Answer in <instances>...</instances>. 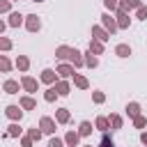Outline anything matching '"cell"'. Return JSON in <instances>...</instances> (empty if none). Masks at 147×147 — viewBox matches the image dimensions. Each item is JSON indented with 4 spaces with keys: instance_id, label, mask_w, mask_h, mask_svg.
Wrapping results in <instances>:
<instances>
[{
    "instance_id": "obj_23",
    "label": "cell",
    "mask_w": 147,
    "mask_h": 147,
    "mask_svg": "<svg viewBox=\"0 0 147 147\" xmlns=\"http://www.w3.org/2000/svg\"><path fill=\"white\" fill-rule=\"evenodd\" d=\"M129 113H131V115H138V106L131 103V106H129Z\"/></svg>"
},
{
    "instance_id": "obj_10",
    "label": "cell",
    "mask_w": 147,
    "mask_h": 147,
    "mask_svg": "<svg viewBox=\"0 0 147 147\" xmlns=\"http://www.w3.org/2000/svg\"><path fill=\"white\" fill-rule=\"evenodd\" d=\"M41 78H44V80H46V83H51V80H53V71H51V69H46V71H44V76H41Z\"/></svg>"
},
{
    "instance_id": "obj_18",
    "label": "cell",
    "mask_w": 147,
    "mask_h": 147,
    "mask_svg": "<svg viewBox=\"0 0 147 147\" xmlns=\"http://www.w3.org/2000/svg\"><path fill=\"white\" fill-rule=\"evenodd\" d=\"M76 83H78V87H87V80H85V78H80V76L76 78Z\"/></svg>"
},
{
    "instance_id": "obj_11",
    "label": "cell",
    "mask_w": 147,
    "mask_h": 147,
    "mask_svg": "<svg viewBox=\"0 0 147 147\" xmlns=\"http://www.w3.org/2000/svg\"><path fill=\"white\" fill-rule=\"evenodd\" d=\"M21 106H23V108H34V101H32V99H23Z\"/></svg>"
},
{
    "instance_id": "obj_5",
    "label": "cell",
    "mask_w": 147,
    "mask_h": 147,
    "mask_svg": "<svg viewBox=\"0 0 147 147\" xmlns=\"http://www.w3.org/2000/svg\"><path fill=\"white\" fill-rule=\"evenodd\" d=\"M28 18H30V21H28V28H30V30H37V28H39V21H37V16H28Z\"/></svg>"
},
{
    "instance_id": "obj_27",
    "label": "cell",
    "mask_w": 147,
    "mask_h": 147,
    "mask_svg": "<svg viewBox=\"0 0 147 147\" xmlns=\"http://www.w3.org/2000/svg\"><path fill=\"white\" fill-rule=\"evenodd\" d=\"M9 46H11V44H9L7 39H0V48H9Z\"/></svg>"
},
{
    "instance_id": "obj_29",
    "label": "cell",
    "mask_w": 147,
    "mask_h": 147,
    "mask_svg": "<svg viewBox=\"0 0 147 147\" xmlns=\"http://www.w3.org/2000/svg\"><path fill=\"white\" fill-rule=\"evenodd\" d=\"M9 9V2H0V11H7Z\"/></svg>"
},
{
    "instance_id": "obj_12",
    "label": "cell",
    "mask_w": 147,
    "mask_h": 147,
    "mask_svg": "<svg viewBox=\"0 0 147 147\" xmlns=\"http://www.w3.org/2000/svg\"><path fill=\"white\" fill-rule=\"evenodd\" d=\"M57 119H60V122H67V119H69V113H67V110H60V113H57Z\"/></svg>"
},
{
    "instance_id": "obj_30",
    "label": "cell",
    "mask_w": 147,
    "mask_h": 147,
    "mask_svg": "<svg viewBox=\"0 0 147 147\" xmlns=\"http://www.w3.org/2000/svg\"><path fill=\"white\" fill-rule=\"evenodd\" d=\"M103 147H113V142H108V138H103Z\"/></svg>"
},
{
    "instance_id": "obj_14",
    "label": "cell",
    "mask_w": 147,
    "mask_h": 147,
    "mask_svg": "<svg viewBox=\"0 0 147 147\" xmlns=\"http://www.w3.org/2000/svg\"><path fill=\"white\" fill-rule=\"evenodd\" d=\"M94 34H96L99 39H108V37H106V32H103L101 28H94Z\"/></svg>"
},
{
    "instance_id": "obj_22",
    "label": "cell",
    "mask_w": 147,
    "mask_h": 147,
    "mask_svg": "<svg viewBox=\"0 0 147 147\" xmlns=\"http://www.w3.org/2000/svg\"><path fill=\"white\" fill-rule=\"evenodd\" d=\"M0 69H5V71H7V69H9V62H7V60H5V57H0Z\"/></svg>"
},
{
    "instance_id": "obj_9",
    "label": "cell",
    "mask_w": 147,
    "mask_h": 147,
    "mask_svg": "<svg viewBox=\"0 0 147 147\" xmlns=\"http://www.w3.org/2000/svg\"><path fill=\"white\" fill-rule=\"evenodd\" d=\"M57 57H71V51L69 48H60L57 51Z\"/></svg>"
},
{
    "instance_id": "obj_13",
    "label": "cell",
    "mask_w": 147,
    "mask_h": 147,
    "mask_svg": "<svg viewBox=\"0 0 147 147\" xmlns=\"http://www.w3.org/2000/svg\"><path fill=\"white\" fill-rule=\"evenodd\" d=\"M103 23H106L110 30H115V23H113V18H110V16H103Z\"/></svg>"
},
{
    "instance_id": "obj_26",
    "label": "cell",
    "mask_w": 147,
    "mask_h": 147,
    "mask_svg": "<svg viewBox=\"0 0 147 147\" xmlns=\"http://www.w3.org/2000/svg\"><path fill=\"white\" fill-rule=\"evenodd\" d=\"M18 67H21V69H25V67H28V60H25V57H21V60H18Z\"/></svg>"
},
{
    "instance_id": "obj_6",
    "label": "cell",
    "mask_w": 147,
    "mask_h": 147,
    "mask_svg": "<svg viewBox=\"0 0 147 147\" xmlns=\"http://www.w3.org/2000/svg\"><path fill=\"white\" fill-rule=\"evenodd\" d=\"M129 53H131V51H129V46H124V44H122V46H117V55H122V57H126Z\"/></svg>"
},
{
    "instance_id": "obj_21",
    "label": "cell",
    "mask_w": 147,
    "mask_h": 147,
    "mask_svg": "<svg viewBox=\"0 0 147 147\" xmlns=\"http://www.w3.org/2000/svg\"><path fill=\"white\" fill-rule=\"evenodd\" d=\"M67 140H69L71 145H76V140H78V136H76V133H69V136H67Z\"/></svg>"
},
{
    "instance_id": "obj_7",
    "label": "cell",
    "mask_w": 147,
    "mask_h": 147,
    "mask_svg": "<svg viewBox=\"0 0 147 147\" xmlns=\"http://www.w3.org/2000/svg\"><path fill=\"white\" fill-rule=\"evenodd\" d=\"M23 85H25L28 90H34V87H37V83H34L32 78H23Z\"/></svg>"
},
{
    "instance_id": "obj_2",
    "label": "cell",
    "mask_w": 147,
    "mask_h": 147,
    "mask_svg": "<svg viewBox=\"0 0 147 147\" xmlns=\"http://www.w3.org/2000/svg\"><path fill=\"white\" fill-rule=\"evenodd\" d=\"M122 7H124V9H133V7H140V0H122Z\"/></svg>"
},
{
    "instance_id": "obj_17",
    "label": "cell",
    "mask_w": 147,
    "mask_h": 147,
    "mask_svg": "<svg viewBox=\"0 0 147 147\" xmlns=\"http://www.w3.org/2000/svg\"><path fill=\"white\" fill-rule=\"evenodd\" d=\"M21 23V14H11V25H18Z\"/></svg>"
},
{
    "instance_id": "obj_31",
    "label": "cell",
    "mask_w": 147,
    "mask_h": 147,
    "mask_svg": "<svg viewBox=\"0 0 147 147\" xmlns=\"http://www.w3.org/2000/svg\"><path fill=\"white\" fill-rule=\"evenodd\" d=\"M142 142H145V145H147V133H142Z\"/></svg>"
},
{
    "instance_id": "obj_28",
    "label": "cell",
    "mask_w": 147,
    "mask_h": 147,
    "mask_svg": "<svg viewBox=\"0 0 147 147\" xmlns=\"http://www.w3.org/2000/svg\"><path fill=\"white\" fill-rule=\"evenodd\" d=\"M48 147H62V142L55 138V140H51V145H48Z\"/></svg>"
},
{
    "instance_id": "obj_4",
    "label": "cell",
    "mask_w": 147,
    "mask_h": 147,
    "mask_svg": "<svg viewBox=\"0 0 147 147\" xmlns=\"http://www.w3.org/2000/svg\"><path fill=\"white\" fill-rule=\"evenodd\" d=\"M7 115H9L11 119H16V117H21V110H18L16 106H9V108H7Z\"/></svg>"
},
{
    "instance_id": "obj_24",
    "label": "cell",
    "mask_w": 147,
    "mask_h": 147,
    "mask_svg": "<svg viewBox=\"0 0 147 147\" xmlns=\"http://www.w3.org/2000/svg\"><path fill=\"white\" fill-rule=\"evenodd\" d=\"M16 133H18V126L11 124V126H9V136H16Z\"/></svg>"
},
{
    "instance_id": "obj_3",
    "label": "cell",
    "mask_w": 147,
    "mask_h": 147,
    "mask_svg": "<svg viewBox=\"0 0 147 147\" xmlns=\"http://www.w3.org/2000/svg\"><path fill=\"white\" fill-rule=\"evenodd\" d=\"M5 90H7L9 94H14V92L18 90V83H14V80H7V83H5Z\"/></svg>"
},
{
    "instance_id": "obj_8",
    "label": "cell",
    "mask_w": 147,
    "mask_h": 147,
    "mask_svg": "<svg viewBox=\"0 0 147 147\" xmlns=\"http://www.w3.org/2000/svg\"><path fill=\"white\" fill-rule=\"evenodd\" d=\"M90 131H92V126H90V122H83V124H80V133H83V136H87Z\"/></svg>"
},
{
    "instance_id": "obj_15",
    "label": "cell",
    "mask_w": 147,
    "mask_h": 147,
    "mask_svg": "<svg viewBox=\"0 0 147 147\" xmlns=\"http://www.w3.org/2000/svg\"><path fill=\"white\" fill-rule=\"evenodd\" d=\"M60 74H62V76H69V74H71V67L62 64V67H60Z\"/></svg>"
},
{
    "instance_id": "obj_16",
    "label": "cell",
    "mask_w": 147,
    "mask_h": 147,
    "mask_svg": "<svg viewBox=\"0 0 147 147\" xmlns=\"http://www.w3.org/2000/svg\"><path fill=\"white\" fill-rule=\"evenodd\" d=\"M57 92H60V94H67V92H69L67 83H60V85H57Z\"/></svg>"
},
{
    "instance_id": "obj_25",
    "label": "cell",
    "mask_w": 147,
    "mask_h": 147,
    "mask_svg": "<svg viewBox=\"0 0 147 147\" xmlns=\"http://www.w3.org/2000/svg\"><path fill=\"white\" fill-rule=\"evenodd\" d=\"M106 7H110V9H115V7H117V0H106Z\"/></svg>"
},
{
    "instance_id": "obj_20",
    "label": "cell",
    "mask_w": 147,
    "mask_h": 147,
    "mask_svg": "<svg viewBox=\"0 0 147 147\" xmlns=\"http://www.w3.org/2000/svg\"><path fill=\"white\" fill-rule=\"evenodd\" d=\"M96 126H99V129H106V126H108V122L101 117V119H96Z\"/></svg>"
},
{
    "instance_id": "obj_32",
    "label": "cell",
    "mask_w": 147,
    "mask_h": 147,
    "mask_svg": "<svg viewBox=\"0 0 147 147\" xmlns=\"http://www.w3.org/2000/svg\"><path fill=\"white\" fill-rule=\"evenodd\" d=\"M0 30H2V23H0Z\"/></svg>"
},
{
    "instance_id": "obj_19",
    "label": "cell",
    "mask_w": 147,
    "mask_h": 147,
    "mask_svg": "<svg viewBox=\"0 0 147 147\" xmlns=\"http://www.w3.org/2000/svg\"><path fill=\"white\" fill-rule=\"evenodd\" d=\"M53 99H55V90H48L46 92V101H53Z\"/></svg>"
},
{
    "instance_id": "obj_1",
    "label": "cell",
    "mask_w": 147,
    "mask_h": 147,
    "mask_svg": "<svg viewBox=\"0 0 147 147\" xmlns=\"http://www.w3.org/2000/svg\"><path fill=\"white\" fill-rule=\"evenodd\" d=\"M41 129H44L46 133H51V131H55V129H53V122H51L48 117H44V119H41Z\"/></svg>"
}]
</instances>
